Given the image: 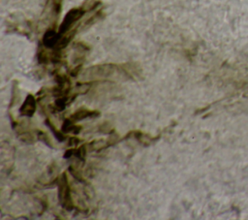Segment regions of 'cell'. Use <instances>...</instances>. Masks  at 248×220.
<instances>
[{
  "label": "cell",
  "instance_id": "5b68a950",
  "mask_svg": "<svg viewBox=\"0 0 248 220\" xmlns=\"http://www.w3.org/2000/svg\"><path fill=\"white\" fill-rule=\"evenodd\" d=\"M128 136H133L134 139H136L140 143L147 146V145H150L152 142H154L156 140L159 139V136L158 137H152L150 136L149 134H145V133H142L140 131H131L129 132L125 137H128Z\"/></svg>",
  "mask_w": 248,
  "mask_h": 220
},
{
  "label": "cell",
  "instance_id": "6da1fadb",
  "mask_svg": "<svg viewBox=\"0 0 248 220\" xmlns=\"http://www.w3.org/2000/svg\"><path fill=\"white\" fill-rule=\"evenodd\" d=\"M114 75L127 79H136L140 76V69L135 63L98 64L87 68L82 73V78L85 79H102L114 77Z\"/></svg>",
  "mask_w": 248,
  "mask_h": 220
},
{
  "label": "cell",
  "instance_id": "3957f363",
  "mask_svg": "<svg viewBox=\"0 0 248 220\" xmlns=\"http://www.w3.org/2000/svg\"><path fill=\"white\" fill-rule=\"evenodd\" d=\"M36 110H37V101L32 94H28L23 104L19 108V113L23 116L31 117L35 113Z\"/></svg>",
  "mask_w": 248,
  "mask_h": 220
},
{
  "label": "cell",
  "instance_id": "5bb4252c",
  "mask_svg": "<svg viewBox=\"0 0 248 220\" xmlns=\"http://www.w3.org/2000/svg\"><path fill=\"white\" fill-rule=\"evenodd\" d=\"M82 142V140L77 137H70L68 138V145L69 146H78L79 143Z\"/></svg>",
  "mask_w": 248,
  "mask_h": 220
},
{
  "label": "cell",
  "instance_id": "7a4b0ae2",
  "mask_svg": "<svg viewBox=\"0 0 248 220\" xmlns=\"http://www.w3.org/2000/svg\"><path fill=\"white\" fill-rule=\"evenodd\" d=\"M57 185H58V199L60 205L65 208L66 210L74 209V202L71 193V187L69 183V179L67 176V173H63L57 178Z\"/></svg>",
  "mask_w": 248,
  "mask_h": 220
},
{
  "label": "cell",
  "instance_id": "8fae6325",
  "mask_svg": "<svg viewBox=\"0 0 248 220\" xmlns=\"http://www.w3.org/2000/svg\"><path fill=\"white\" fill-rule=\"evenodd\" d=\"M36 134H37V139L41 141H43L45 144H46L49 147H53L52 141L50 140V138L47 136V134L42 130H36Z\"/></svg>",
  "mask_w": 248,
  "mask_h": 220
},
{
  "label": "cell",
  "instance_id": "8992f818",
  "mask_svg": "<svg viewBox=\"0 0 248 220\" xmlns=\"http://www.w3.org/2000/svg\"><path fill=\"white\" fill-rule=\"evenodd\" d=\"M86 147L87 145L86 144H82L78 147H74V148H70L68 150L65 151V154H64V158H70V157H73L75 156L76 158H78L79 161H81L82 163H84L85 161V156H86Z\"/></svg>",
  "mask_w": 248,
  "mask_h": 220
},
{
  "label": "cell",
  "instance_id": "30bf717a",
  "mask_svg": "<svg viewBox=\"0 0 248 220\" xmlns=\"http://www.w3.org/2000/svg\"><path fill=\"white\" fill-rule=\"evenodd\" d=\"M19 90H18V85L16 81H14L13 87H12V95H11V101L9 104V108H13V106H16L17 102L19 101Z\"/></svg>",
  "mask_w": 248,
  "mask_h": 220
},
{
  "label": "cell",
  "instance_id": "52a82bcc",
  "mask_svg": "<svg viewBox=\"0 0 248 220\" xmlns=\"http://www.w3.org/2000/svg\"><path fill=\"white\" fill-rule=\"evenodd\" d=\"M81 126L78 125L75 123V121L71 120L69 117L67 119L64 120L62 127H61V131L63 133H72V134H78L81 131Z\"/></svg>",
  "mask_w": 248,
  "mask_h": 220
},
{
  "label": "cell",
  "instance_id": "7c38bea8",
  "mask_svg": "<svg viewBox=\"0 0 248 220\" xmlns=\"http://www.w3.org/2000/svg\"><path fill=\"white\" fill-rule=\"evenodd\" d=\"M69 172H70V173H71L78 182H82V183L85 182V179H84V177L82 176V173L78 170V168H76V167H74V166H70V167H69Z\"/></svg>",
  "mask_w": 248,
  "mask_h": 220
},
{
  "label": "cell",
  "instance_id": "4fadbf2b",
  "mask_svg": "<svg viewBox=\"0 0 248 220\" xmlns=\"http://www.w3.org/2000/svg\"><path fill=\"white\" fill-rule=\"evenodd\" d=\"M100 132H102V133H107V134H110L111 132H113L114 130H113V128L109 125V123L108 122H105V123H103L102 125H100Z\"/></svg>",
  "mask_w": 248,
  "mask_h": 220
},
{
  "label": "cell",
  "instance_id": "277c9868",
  "mask_svg": "<svg viewBox=\"0 0 248 220\" xmlns=\"http://www.w3.org/2000/svg\"><path fill=\"white\" fill-rule=\"evenodd\" d=\"M100 111L96 110H88V109H79L78 110H76L74 113H72L69 118L75 122L77 121H80L83 120L85 118H94V117H98L100 116Z\"/></svg>",
  "mask_w": 248,
  "mask_h": 220
},
{
  "label": "cell",
  "instance_id": "9c48e42d",
  "mask_svg": "<svg viewBox=\"0 0 248 220\" xmlns=\"http://www.w3.org/2000/svg\"><path fill=\"white\" fill-rule=\"evenodd\" d=\"M45 124H46V127H48V128L50 129V131H51L52 134L54 135V138H55L57 141H65L68 139V137L64 135L65 133H63L62 131L57 130V128L52 124V122H51L48 118H46V119L45 120Z\"/></svg>",
  "mask_w": 248,
  "mask_h": 220
},
{
  "label": "cell",
  "instance_id": "ba28073f",
  "mask_svg": "<svg viewBox=\"0 0 248 220\" xmlns=\"http://www.w3.org/2000/svg\"><path fill=\"white\" fill-rule=\"evenodd\" d=\"M62 2H63V0H46V9L51 13L52 16L57 18L61 12Z\"/></svg>",
  "mask_w": 248,
  "mask_h": 220
}]
</instances>
